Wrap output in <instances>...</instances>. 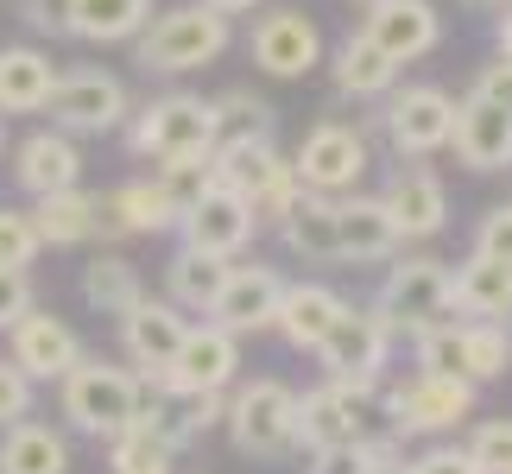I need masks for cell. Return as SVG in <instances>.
Instances as JSON below:
<instances>
[{
	"mask_svg": "<svg viewBox=\"0 0 512 474\" xmlns=\"http://www.w3.org/2000/svg\"><path fill=\"white\" fill-rule=\"evenodd\" d=\"M215 140H222V114H215V102H203V95H152L146 108L127 114V146L152 158V165H165V158H209Z\"/></svg>",
	"mask_w": 512,
	"mask_h": 474,
	"instance_id": "obj_4",
	"label": "cell"
},
{
	"mask_svg": "<svg viewBox=\"0 0 512 474\" xmlns=\"http://www.w3.org/2000/svg\"><path fill=\"white\" fill-rule=\"evenodd\" d=\"M500 57H506V64H512V7L500 13Z\"/></svg>",
	"mask_w": 512,
	"mask_h": 474,
	"instance_id": "obj_48",
	"label": "cell"
},
{
	"mask_svg": "<svg viewBox=\"0 0 512 474\" xmlns=\"http://www.w3.org/2000/svg\"><path fill=\"white\" fill-rule=\"evenodd\" d=\"M190 329V310H177L171 298H140L127 316H121V348H127V367L133 373H159L171 367L177 342Z\"/></svg>",
	"mask_w": 512,
	"mask_h": 474,
	"instance_id": "obj_21",
	"label": "cell"
},
{
	"mask_svg": "<svg viewBox=\"0 0 512 474\" xmlns=\"http://www.w3.org/2000/svg\"><path fill=\"white\" fill-rule=\"evenodd\" d=\"M203 7H215V13H228V19H234V13H253L260 0H203Z\"/></svg>",
	"mask_w": 512,
	"mask_h": 474,
	"instance_id": "obj_47",
	"label": "cell"
},
{
	"mask_svg": "<svg viewBox=\"0 0 512 474\" xmlns=\"http://www.w3.org/2000/svg\"><path fill=\"white\" fill-rule=\"evenodd\" d=\"M222 424H228V437H234L241 456L279 462V456L298 449V392L285 380H247V386H234Z\"/></svg>",
	"mask_w": 512,
	"mask_h": 474,
	"instance_id": "obj_7",
	"label": "cell"
},
{
	"mask_svg": "<svg viewBox=\"0 0 512 474\" xmlns=\"http://www.w3.org/2000/svg\"><path fill=\"white\" fill-rule=\"evenodd\" d=\"M361 32L392 57V64H418V57H430L443 45V19H437L430 0H373Z\"/></svg>",
	"mask_w": 512,
	"mask_h": 474,
	"instance_id": "obj_18",
	"label": "cell"
},
{
	"mask_svg": "<svg viewBox=\"0 0 512 474\" xmlns=\"http://www.w3.org/2000/svg\"><path fill=\"white\" fill-rule=\"evenodd\" d=\"M146 298V279H140V266L127 260V253H95V260L83 266V304L95 310V316H121Z\"/></svg>",
	"mask_w": 512,
	"mask_h": 474,
	"instance_id": "obj_33",
	"label": "cell"
},
{
	"mask_svg": "<svg viewBox=\"0 0 512 474\" xmlns=\"http://www.w3.org/2000/svg\"><path fill=\"white\" fill-rule=\"evenodd\" d=\"M57 405H64L70 430H83V437H121V430L140 418L146 405V380L133 367H114L102 354H83L64 380H57Z\"/></svg>",
	"mask_w": 512,
	"mask_h": 474,
	"instance_id": "obj_1",
	"label": "cell"
},
{
	"mask_svg": "<svg viewBox=\"0 0 512 474\" xmlns=\"http://www.w3.org/2000/svg\"><path fill=\"white\" fill-rule=\"evenodd\" d=\"M177 228V203L165 196L159 177H140V184L102 190L95 196V241H127V234H171Z\"/></svg>",
	"mask_w": 512,
	"mask_h": 474,
	"instance_id": "obj_16",
	"label": "cell"
},
{
	"mask_svg": "<svg viewBox=\"0 0 512 474\" xmlns=\"http://www.w3.org/2000/svg\"><path fill=\"white\" fill-rule=\"evenodd\" d=\"M171 462H177V456H171L159 437H152L140 418H133L121 437H108V468H114V474H171Z\"/></svg>",
	"mask_w": 512,
	"mask_h": 474,
	"instance_id": "obj_36",
	"label": "cell"
},
{
	"mask_svg": "<svg viewBox=\"0 0 512 474\" xmlns=\"http://www.w3.org/2000/svg\"><path fill=\"white\" fill-rule=\"evenodd\" d=\"M253 234H260V215H253V203L241 190H228V184H209L184 215H177V241L203 247V253H222V260H241Z\"/></svg>",
	"mask_w": 512,
	"mask_h": 474,
	"instance_id": "obj_13",
	"label": "cell"
},
{
	"mask_svg": "<svg viewBox=\"0 0 512 474\" xmlns=\"http://www.w3.org/2000/svg\"><path fill=\"white\" fill-rule=\"evenodd\" d=\"M468 95H487V102L512 108V64H506V57H494V64H481V76H475V89H468Z\"/></svg>",
	"mask_w": 512,
	"mask_h": 474,
	"instance_id": "obj_46",
	"label": "cell"
},
{
	"mask_svg": "<svg viewBox=\"0 0 512 474\" xmlns=\"http://www.w3.org/2000/svg\"><path fill=\"white\" fill-rule=\"evenodd\" d=\"M380 133L399 158H430L449 146V127H456V102L437 83H411V89H386L380 95Z\"/></svg>",
	"mask_w": 512,
	"mask_h": 474,
	"instance_id": "obj_9",
	"label": "cell"
},
{
	"mask_svg": "<svg viewBox=\"0 0 512 474\" xmlns=\"http://www.w3.org/2000/svg\"><path fill=\"white\" fill-rule=\"evenodd\" d=\"M462 7H506V0H462Z\"/></svg>",
	"mask_w": 512,
	"mask_h": 474,
	"instance_id": "obj_49",
	"label": "cell"
},
{
	"mask_svg": "<svg viewBox=\"0 0 512 474\" xmlns=\"http://www.w3.org/2000/svg\"><path fill=\"white\" fill-rule=\"evenodd\" d=\"M386 209H392V222H399L405 241H437L449 228V190L418 165V158L386 184Z\"/></svg>",
	"mask_w": 512,
	"mask_h": 474,
	"instance_id": "obj_24",
	"label": "cell"
},
{
	"mask_svg": "<svg viewBox=\"0 0 512 474\" xmlns=\"http://www.w3.org/2000/svg\"><path fill=\"white\" fill-rule=\"evenodd\" d=\"M51 127H64V133H114V127H127V89H121V76H108V70H70V76H57V89H51Z\"/></svg>",
	"mask_w": 512,
	"mask_h": 474,
	"instance_id": "obj_12",
	"label": "cell"
},
{
	"mask_svg": "<svg viewBox=\"0 0 512 474\" xmlns=\"http://www.w3.org/2000/svg\"><path fill=\"white\" fill-rule=\"evenodd\" d=\"M411 361H418L424 373H462V323H456V310L437 316V323H424V329H411Z\"/></svg>",
	"mask_w": 512,
	"mask_h": 474,
	"instance_id": "obj_37",
	"label": "cell"
},
{
	"mask_svg": "<svg viewBox=\"0 0 512 474\" xmlns=\"http://www.w3.org/2000/svg\"><path fill=\"white\" fill-rule=\"evenodd\" d=\"M386 373H342L298 392V449L304 456H329V449H354L361 437H373L367 418L380 405Z\"/></svg>",
	"mask_w": 512,
	"mask_h": 474,
	"instance_id": "obj_3",
	"label": "cell"
},
{
	"mask_svg": "<svg viewBox=\"0 0 512 474\" xmlns=\"http://www.w3.org/2000/svg\"><path fill=\"white\" fill-rule=\"evenodd\" d=\"M152 19V0H64L57 7V32L83 38V45H127Z\"/></svg>",
	"mask_w": 512,
	"mask_h": 474,
	"instance_id": "obj_26",
	"label": "cell"
},
{
	"mask_svg": "<svg viewBox=\"0 0 512 474\" xmlns=\"http://www.w3.org/2000/svg\"><path fill=\"white\" fill-rule=\"evenodd\" d=\"M279 241L298 253V260L310 266H329V260H342V228H336V196H323V190H304L298 203H291V215L279 222Z\"/></svg>",
	"mask_w": 512,
	"mask_h": 474,
	"instance_id": "obj_29",
	"label": "cell"
},
{
	"mask_svg": "<svg viewBox=\"0 0 512 474\" xmlns=\"http://www.w3.org/2000/svg\"><path fill=\"white\" fill-rule=\"evenodd\" d=\"M152 177L165 184V196L177 203V215H184V209L196 203V196H203V190L215 184V152H209V158H165V165L152 171Z\"/></svg>",
	"mask_w": 512,
	"mask_h": 474,
	"instance_id": "obj_38",
	"label": "cell"
},
{
	"mask_svg": "<svg viewBox=\"0 0 512 474\" xmlns=\"http://www.w3.org/2000/svg\"><path fill=\"white\" fill-rule=\"evenodd\" d=\"M228 266L234 260H222V253H203V247L177 241V253L165 260V298L190 316H209L215 298H222V285H228Z\"/></svg>",
	"mask_w": 512,
	"mask_h": 474,
	"instance_id": "obj_28",
	"label": "cell"
},
{
	"mask_svg": "<svg viewBox=\"0 0 512 474\" xmlns=\"http://www.w3.org/2000/svg\"><path fill=\"white\" fill-rule=\"evenodd\" d=\"M373 304L399 323V335L437 323V316H449V266L430 260V253H411V260H399L386 272V285H380Z\"/></svg>",
	"mask_w": 512,
	"mask_h": 474,
	"instance_id": "obj_15",
	"label": "cell"
},
{
	"mask_svg": "<svg viewBox=\"0 0 512 474\" xmlns=\"http://www.w3.org/2000/svg\"><path fill=\"white\" fill-rule=\"evenodd\" d=\"M449 146H456V158L468 171H506L512 165V108L487 102V95H462Z\"/></svg>",
	"mask_w": 512,
	"mask_h": 474,
	"instance_id": "obj_19",
	"label": "cell"
},
{
	"mask_svg": "<svg viewBox=\"0 0 512 474\" xmlns=\"http://www.w3.org/2000/svg\"><path fill=\"white\" fill-rule=\"evenodd\" d=\"M57 89V64L38 45H0V114H38Z\"/></svg>",
	"mask_w": 512,
	"mask_h": 474,
	"instance_id": "obj_31",
	"label": "cell"
},
{
	"mask_svg": "<svg viewBox=\"0 0 512 474\" xmlns=\"http://www.w3.org/2000/svg\"><path fill=\"white\" fill-rule=\"evenodd\" d=\"M449 310L481 316V323H512V266L487 260V253H468V260L449 272Z\"/></svg>",
	"mask_w": 512,
	"mask_h": 474,
	"instance_id": "obj_25",
	"label": "cell"
},
{
	"mask_svg": "<svg viewBox=\"0 0 512 474\" xmlns=\"http://www.w3.org/2000/svg\"><path fill=\"white\" fill-rule=\"evenodd\" d=\"M399 70L405 64H392L367 32H348L342 45H336V57H329V76H336L342 102H380L386 89H399Z\"/></svg>",
	"mask_w": 512,
	"mask_h": 474,
	"instance_id": "obj_27",
	"label": "cell"
},
{
	"mask_svg": "<svg viewBox=\"0 0 512 474\" xmlns=\"http://www.w3.org/2000/svg\"><path fill=\"white\" fill-rule=\"evenodd\" d=\"M247 51H253V64H260L266 76L298 83V76H310L323 64V32H317V19L298 13V7H272V13L253 19Z\"/></svg>",
	"mask_w": 512,
	"mask_h": 474,
	"instance_id": "obj_14",
	"label": "cell"
},
{
	"mask_svg": "<svg viewBox=\"0 0 512 474\" xmlns=\"http://www.w3.org/2000/svg\"><path fill=\"white\" fill-rule=\"evenodd\" d=\"M279 298H285V279L272 266H241L234 260L228 266V285H222V298H215V323L222 329H234V335H260V329H272V316H279Z\"/></svg>",
	"mask_w": 512,
	"mask_h": 474,
	"instance_id": "obj_20",
	"label": "cell"
},
{
	"mask_svg": "<svg viewBox=\"0 0 512 474\" xmlns=\"http://www.w3.org/2000/svg\"><path fill=\"white\" fill-rule=\"evenodd\" d=\"M0 146H7V121H0Z\"/></svg>",
	"mask_w": 512,
	"mask_h": 474,
	"instance_id": "obj_50",
	"label": "cell"
},
{
	"mask_svg": "<svg viewBox=\"0 0 512 474\" xmlns=\"http://www.w3.org/2000/svg\"><path fill=\"white\" fill-rule=\"evenodd\" d=\"M26 310H32V279L13 272V266H0V335H7Z\"/></svg>",
	"mask_w": 512,
	"mask_h": 474,
	"instance_id": "obj_45",
	"label": "cell"
},
{
	"mask_svg": "<svg viewBox=\"0 0 512 474\" xmlns=\"http://www.w3.org/2000/svg\"><path fill=\"white\" fill-rule=\"evenodd\" d=\"M140 380H146V392H228L241 380V335L222 329L215 316L209 323H190L177 354H171V367L140 373Z\"/></svg>",
	"mask_w": 512,
	"mask_h": 474,
	"instance_id": "obj_8",
	"label": "cell"
},
{
	"mask_svg": "<svg viewBox=\"0 0 512 474\" xmlns=\"http://www.w3.org/2000/svg\"><path fill=\"white\" fill-rule=\"evenodd\" d=\"M468 456L481 474H512V418H481L468 437Z\"/></svg>",
	"mask_w": 512,
	"mask_h": 474,
	"instance_id": "obj_40",
	"label": "cell"
},
{
	"mask_svg": "<svg viewBox=\"0 0 512 474\" xmlns=\"http://www.w3.org/2000/svg\"><path fill=\"white\" fill-rule=\"evenodd\" d=\"M336 228H342V260H354V266L392 260V253L405 247V234H399V222H392V209H386V196H361V190L336 196Z\"/></svg>",
	"mask_w": 512,
	"mask_h": 474,
	"instance_id": "obj_23",
	"label": "cell"
},
{
	"mask_svg": "<svg viewBox=\"0 0 512 474\" xmlns=\"http://www.w3.org/2000/svg\"><path fill=\"white\" fill-rule=\"evenodd\" d=\"M7 354L32 373L38 386H45V380H64V373L83 361V342H76V329L64 323V316H51V310L32 304V310L7 329Z\"/></svg>",
	"mask_w": 512,
	"mask_h": 474,
	"instance_id": "obj_17",
	"label": "cell"
},
{
	"mask_svg": "<svg viewBox=\"0 0 512 474\" xmlns=\"http://www.w3.org/2000/svg\"><path fill=\"white\" fill-rule=\"evenodd\" d=\"M140 45V70L146 76H190V70H209L215 57L228 51V13L203 7V0H190V7H171L159 19H146V32L133 38Z\"/></svg>",
	"mask_w": 512,
	"mask_h": 474,
	"instance_id": "obj_5",
	"label": "cell"
},
{
	"mask_svg": "<svg viewBox=\"0 0 512 474\" xmlns=\"http://www.w3.org/2000/svg\"><path fill=\"white\" fill-rule=\"evenodd\" d=\"M392 342H399V323L380 304H342L329 335L317 342V361L329 367V380H342V373H386Z\"/></svg>",
	"mask_w": 512,
	"mask_h": 474,
	"instance_id": "obj_11",
	"label": "cell"
},
{
	"mask_svg": "<svg viewBox=\"0 0 512 474\" xmlns=\"http://www.w3.org/2000/svg\"><path fill=\"white\" fill-rule=\"evenodd\" d=\"M215 114H222V133H272V102H260L253 89L215 95Z\"/></svg>",
	"mask_w": 512,
	"mask_h": 474,
	"instance_id": "obj_41",
	"label": "cell"
},
{
	"mask_svg": "<svg viewBox=\"0 0 512 474\" xmlns=\"http://www.w3.org/2000/svg\"><path fill=\"white\" fill-rule=\"evenodd\" d=\"M361 7H373V0H361Z\"/></svg>",
	"mask_w": 512,
	"mask_h": 474,
	"instance_id": "obj_51",
	"label": "cell"
},
{
	"mask_svg": "<svg viewBox=\"0 0 512 474\" xmlns=\"http://www.w3.org/2000/svg\"><path fill=\"white\" fill-rule=\"evenodd\" d=\"M13 184L26 190V196H51V190L83 184V152H76V133H64V127L26 133V140L13 146Z\"/></svg>",
	"mask_w": 512,
	"mask_h": 474,
	"instance_id": "obj_22",
	"label": "cell"
},
{
	"mask_svg": "<svg viewBox=\"0 0 512 474\" xmlns=\"http://www.w3.org/2000/svg\"><path fill=\"white\" fill-rule=\"evenodd\" d=\"M32 399H38V380L7 354V361H0V430L19 424V418H32Z\"/></svg>",
	"mask_w": 512,
	"mask_h": 474,
	"instance_id": "obj_42",
	"label": "cell"
},
{
	"mask_svg": "<svg viewBox=\"0 0 512 474\" xmlns=\"http://www.w3.org/2000/svg\"><path fill=\"white\" fill-rule=\"evenodd\" d=\"M348 298L342 291H329L317 279H304V285H285V298H279V316H272V329L285 335L298 354H317V342L329 335V323H336V310Z\"/></svg>",
	"mask_w": 512,
	"mask_h": 474,
	"instance_id": "obj_30",
	"label": "cell"
},
{
	"mask_svg": "<svg viewBox=\"0 0 512 474\" xmlns=\"http://www.w3.org/2000/svg\"><path fill=\"white\" fill-rule=\"evenodd\" d=\"M38 253H45V234H38L32 209H0V266L26 272Z\"/></svg>",
	"mask_w": 512,
	"mask_h": 474,
	"instance_id": "obj_39",
	"label": "cell"
},
{
	"mask_svg": "<svg viewBox=\"0 0 512 474\" xmlns=\"http://www.w3.org/2000/svg\"><path fill=\"white\" fill-rule=\"evenodd\" d=\"M462 373L475 386L506 380L512 373V329L506 323H481V316H462Z\"/></svg>",
	"mask_w": 512,
	"mask_h": 474,
	"instance_id": "obj_35",
	"label": "cell"
},
{
	"mask_svg": "<svg viewBox=\"0 0 512 474\" xmlns=\"http://www.w3.org/2000/svg\"><path fill=\"white\" fill-rule=\"evenodd\" d=\"M475 253H487V260H506L512 266V203H494L481 215L475 228Z\"/></svg>",
	"mask_w": 512,
	"mask_h": 474,
	"instance_id": "obj_43",
	"label": "cell"
},
{
	"mask_svg": "<svg viewBox=\"0 0 512 474\" xmlns=\"http://www.w3.org/2000/svg\"><path fill=\"white\" fill-rule=\"evenodd\" d=\"M380 418L392 437H443L462 418H475V380L462 373H411L405 386H380Z\"/></svg>",
	"mask_w": 512,
	"mask_h": 474,
	"instance_id": "obj_6",
	"label": "cell"
},
{
	"mask_svg": "<svg viewBox=\"0 0 512 474\" xmlns=\"http://www.w3.org/2000/svg\"><path fill=\"white\" fill-rule=\"evenodd\" d=\"M373 165L367 152V133L348 127V121H317L291 152V171H298L304 190H323V196H348L361 184V171Z\"/></svg>",
	"mask_w": 512,
	"mask_h": 474,
	"instance_id": "obj_10",
	"label": "cell"
},
{
	"mask_svg": "<svg viewBox=\"0 0 512 474\" xmlns=\"http://www.w3.org/2000/svg\"><path fill=\"white\" fill-rule=\"evenodd\" d=\"M215 184L241 190L253 203V215H260V228H279L291 215V203L304 196L298 171L272 146V133H222V140H215Z\"/></svg>",
	"mask_w": 512,
	"mask_h": 474,
	"instance_id": "obj_2",
	"label": "cell"
},
{
	"mask_svg": "<svg viewBox=\"0 0 512 474\" xmlns=\"http://www.w3.org/2000/svg\"><path fill=\"white\" fill-rule=\"evenodd\" d=\"M0 474H70V443L51 424L19 418L0 430Z\"/></svg>",
	"mask_w": 512,
	"mask_h": 474,
	"instance_id": "obj_32",
	"label": "cell"
},
{
	"mask_svg": "<svg viewBox=\"0 0 512 474\" xmlns=\"http://www.w3.org/2000/svg\"><path fill=\"white\" fill-rule=\"evenodd\" d=\"M405 474H481V468H475V456H468V449H456V443H430L424 456L405 462Z\"/></svg>",
	"mask_w": 512,
	"mask_h": 474,
	"instance_id": "obj_44",
	"label": "cell"
},
{
	"mask_svg": "<svg viewBox=\"0 0 512 474\" xmlns=\"http://www.w3.org/2000/svg\"><path fill=\"white\" fill-rule=\"evenodd\" d=\"M32 222H38V234H45V247H83V241H95V190L70 184V190L38 196Z\"/></svg>",
	"mask_w": 512,
	"mask_h": 474,
	"instance_id": "obj_34",
	"label": "cell"
}]
</instances>
